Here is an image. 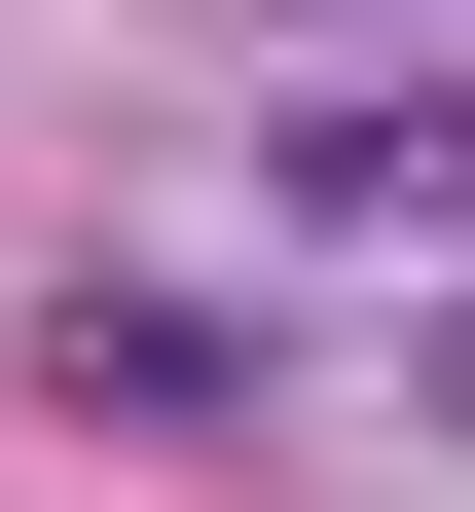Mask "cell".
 <instances>
[{
  "instance_id": "obj_1",
  "label": "cell",
  "mask_w": 475,
  "mask_h": 512,
  "mask_svg": "<svg viewBox=\"0 0 475 512\" xmlns=\"http://www.w3.org/2000/svg\"><path fill=\"white\" fill-rule=\"evenodd\" d=\"M293 220H475V110H293Z\"/></svg>"
},
{
  "instance_id": "obj_2",
  "label": "cell",
  "mask_w": 475,
  "mask_h": 512,
  "mask_svg": "<svg viewBox=\"0 0 475 512\" xmlns=\"http://www.w3.org/2000/svg\"><path fill=\"white\" fill-rule=\"evenodd\" d=\"M439 439H475V330H439Z\"/></svg>"
}]
</instances>
